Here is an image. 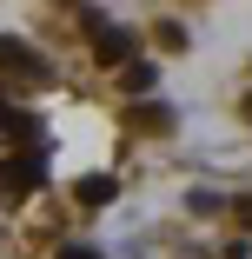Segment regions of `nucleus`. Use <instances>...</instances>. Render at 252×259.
Listing matches in <instances>:
<instances>
[{
    "label": "nucleus",
    "mask_w": 252,
    "mask_h": 259,
    "mask_svg": "<svg viewBox=\"0 0 252 259\" xmlns=\"http://www.w3.org/2000/svg\"><path fill=\"white\" fill-rule=\"evenodd\" d=\"M46 73H54V67H46V60L33 54L27 40H0V87H14V80H27V87H40Z\"/></svg>",
    "instance_id": "2"
},
{
    "label": "nucleus",
    "mask_w": 252,
    "mask_h": 259,
    "mask_svg": "<svg viewBox=\"0 0 252 259\" xmlns=\"http://www.w3.org/2000/svg\"><path fill=\"white\" fill-rule=\"evenodd\" d=\"M0 126L20 140V153H27V146H40V120H33L27 107H14V100H0Z\"/></svg>",
    "instance_id": "4"
},
{
    "label": "nucleus",
    "mask_w": 252,
    "mask_h": 259,
    "mask_svg": "<svg viewBox=\"0 0 252 259\" xmlns=\"http://www.w3.org/2000/svg\"><path fill=\"white\" fill-rule=\"evenodd\" d=\"M113 193H120V186H113V173H86V180H80V206H107Z\"/></svg>",
    "instance_id": "5"
},
{
    "label": "nucleus",
    "mask_w": 252,
    "mask_h": 259,
    "mask_svg": "<svg viewBox=\"0 0 252 259\" xmlns=\"http://www.w3.org/2000/svg\"><path fill=\"white\" fill-rule=\"evenodd\" d=\"M239 220H245V226H252V193H245V199H239Z\"/></svg>",
    "instance_id": "8"
},
{
    "label": "nucleus",
    "mask_w": 252,
    "mask_h": 259,
    "mask_svg": "<svg viewBox=\"0 0 252 259\" xmlns=\"http://www.w3.org/2000/svg\"><path fill=\"white\" fill-rule=\"evenodd\" d=\"M245 113H252V100H245Z\"/></svg>",
    "instance_id": "9"
},
{
    "label": "nucleus",
    "mask_w": 252,
    "mask_h": 259,
    "mask_svg": "<svg viewBox=\"0 0 252 259\" xmlns=\"http://www.w3.org/2000/svg\"><path fill=\"white\" fill-rule=\"evenodd\" d=\"M153 87H160L153 60H133V67H126V93H153Z\"/></svg>",
    "instance_id": "6"
},
{
    "label": "nucleus",
    "mask_w": 252,
    "mask_h": 259,
    "mask_svg": "<svg viewBox=\"0 0 252 259\" xmlns=\"http://www.w3.org/2000/svg\"><path fill=\"white\" fill-rule=\"evenodd\" d=\"M60 259H99L93 246H60Z\"/></svg>",
    "instance_id": "7"
},
{
    "label": "nucleus",
    "mask_w": 252,
    "mask_h": 259,
    "mask_svg": "<svg viewBox=\"0 0 252 259\" xmlns=\"http://www.w3.org/2000/svg\"><path fill=\"white\" fill-rule=\"evenodd\" d=\"M40 180H46V153H40V146L7 153V160H0V199H27Z\"/></svg>",
    "instance_id": "1"
},
{
    "label": "nucleus",
    "mask_w": 252,
    "mask_h": 259,
    "mask_svg": "<svg viewBox=\"0 0 252 259\" xmlns=\"http://www.w3.org/2000/svg\"><path fill=\"white\" fill-rule=\"evenodd\" d=\"M86 33H93V54H99V67H133V33H126V27H113V20L86 14Z\"/></svg>",
    "instance_id": "3"
}]
</instances>
